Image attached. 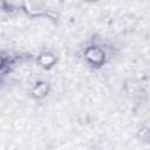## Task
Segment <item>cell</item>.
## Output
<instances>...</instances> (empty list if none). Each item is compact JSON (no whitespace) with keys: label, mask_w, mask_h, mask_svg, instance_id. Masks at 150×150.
<instances>
[{"label":"cell","mask_w":150,"mask_h":150,"mask_svg":"<svg viewBox=\"0 0 150 150\" xmlns=\"http://www.w3.org/2000/svg\"><path fill=\"white\" fill-rule=\"evenodd\" d=\"M82 57L86 64L93 69H101L108 62V52L102 45L90 42L82 49Z\"/></svg>","instance_id":"1"},{"label":"cell","mask_w":150,"mask_h":150,"mask_svg":"<svg viewBox=\"0 0 150 150\" xmlns=\"http://www.w3.org/2000/svg\"><path fill=\"white\" fill-rule=\"evenodd\" d=\"M50 91H52V84H50V82L47 81V80L41 79V80L35 81L32 84V87L29 89V96L34 101L40 102V101L46 100L49 96Z\"/></svg>","instance_id":"2"},{"label":"cell","mask_w":150,"mask_h":150,"mask_svg":"<svg viewBox=\"0 0 150 150\" xmlns=\"http://www.w3.org/2000/svg\"><path fill=\"white\" fill-rule=\"evenodd\" d=\"M35 62L41 69L50 70L54 67H56L59 62V56L50 49H43V50H40L35 56Z\"/></svg>","instance_id":"3"},{"label":"cell","mask_w":150,"mask_h":150,"mask_svg":"<svg viewBox=\"0 0 150 150\" xmlns=\"http://www.w3.org/2000/svg\"><path fill=\"white\" fill-rule=\"evenodd\" d=\"M9 64L14 66L15 64V61L14 60H11L8 56H6L0 50V74L1 75H5L6 73L9 71Z\"/></svg>","instance_id":"4"},{"label":"cell","mask_w":150,"mask_h":150,"mask_svg":"<svg viewBox=\"0 0 150 150\" xmlns=\"http://www.w3.org/2000/svg\"><path fill=\"white\" fill-rule=\"evenodd\" d=\"M14 11V6L9 4L8 0H0V12L5 13H11Z\"/></svg>","instance_id":"5"},{"label":"cell","mask_w":150,"mask_h":150,"mask_svg":"<svg viewBox=\"0 0 150 150\" xmlns=\"http://www.w3.org/2000/svg\"><path fill=\"white\" fill-rule=\"evenodd\" d=\"M136 135H137V137L139 139H148V137H149V128L146 125H142L141 128L137 129Z\"/></svg>","instance_id":"6"},{"label":"cell","mask_w":150,"mask_h":150,"mask_svg":"<svg viewBox=\"0 0 150 150\" xmlns=\"http://www.w3.org/2000/svg\"><path fill=\"white\" fill-rule=\"evenodd\" d=\"M98 0H84V2H87V4H95V2H97Z\"/></svg>","instance_id":"7"}]
</instances>
